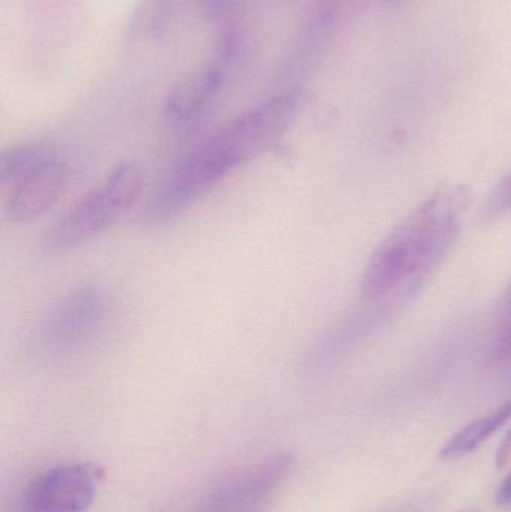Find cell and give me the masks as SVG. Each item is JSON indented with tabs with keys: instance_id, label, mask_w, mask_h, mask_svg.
<instances>
[{
	"instance_id": "cell-3",
	"label": "cell",
	"mask_w": 511,
	"mask_h": 512,
	"mask_svg": "<svg viewBox=\"0 0 511 512\" xmlns=\"http://www.w3.org/2000/svg\"><path fill=\"white\" fill-rule=\"evenodd\" d=\"M141 188L143 176L134 164L114 168L54 225L44 242L47 254H69L101 236L135 206Z\"/></svg>"
},
{
	"instance_id": "cell-7",
	"label": "cell",
	"mask_w": 511,
	"mask_h": 512,
	"mask_svg": "<svg viewBox=\"0 0 511 512\" xmlns=\"http://www.w3.org/2000/svg\"><path fill=\"white\" fill-rule=\"evenodd\" d=\"M290 465V456L279 454L237 472L210 495L201 512H254L278 487Z\"/></svg>"
},
{
	"instance_id": "cell-2",
	"label": "cell",
	"mask_w": 511,
	"mask_h": 512,
	"mask_svg": "<svg viewBox=\"0 0 511 512\" xmlns=\"http://www.w3.org/2000/svg\"><path fill=\"white\" fill-rule=\"evenodd\" d=\"M257 158L233 122L186 155L161 183L147 207L146 221L167 224L179 218L236 168Z\"/></svg>"
},
{
	"instance_id": "cell-13",
	"label": "cell",
	"mask_w": 511,
	"mask_h": 512,
	"mask_svg": "<svg viewBox=\"0 0 511 512\" xmlns=\"http://www.w3.org/2000/svg\"><path fill=\"white\" fill-rule=\"evenodd\" d=\"M511 460V429L504 436L503 442H501L500 448L497 450V457H495V463L497 468H504Z\"/></svg>"
},
{
	"instance_id": "cell-1",
	"label": "cell",
	"mask_w": 511,
	"mask_h": 512,
	"mask_svg": "<svg viewBox=\"0 0 511 512\" xmlns=\"http://www.w3.org/2000/svg\"><path fill=\"white\" fill-rule=\"evenodd\" d=\"M470 201L467 186L446 185L411 210L369 258L363 295L368 300L386 297L434 268L458 239Z\"/></svg>"
},
{
	"instance_id": "cell-5",
	"label": "cell",
	"mask_w": 511,
	"mask_h": 512,
	"mask_svg": "<svg viewBox=\"0 0 511 512\" xmlns=\"http://www.w3.org/2000/svg\"><path fill=\"white\" fill-rule=\"evenodd\" d=\"M113 297L101 283H86L63 295L42 318L36 346L50 358H69L86 349L107 327Z\"/></svg>"
},
{
	"instance_id": "cell-11",
	"label": "cell",
	"mask_w": 511,
	"mask_h": 512,
	"mask_svg": "<svg viewBox=\"0 0 511 512\" xmlns=\"http://www.w3.org/2000/svg\"><path fill=\"white\" fill-rule=\"evenodd\" d=\"M511 212V171L492 189L483 206L485 218L494 219Z\"/></svg>"
},
{
	"instance_id": "cell-10",
	"label": "cell",
	"mask_w": 511,
	"mask_h": 512,
	"mask_svg": "<svg viewBox=\"0 0 511 512\" xmlns=\"http://www.w3.org/2000/svg\"><path fill=\"white\" fill-rule=\"evenodd\" d=\"M492 345H494L495 354L501 357L511 355V280L498 307Z\"/></svg>"
},
{
	"instance_id": "cell-9",
	"label": "cell",
	"mask_w": 511,
	"mask_h": 512,
	"mask_svg": "<svg viewBox=\"0 0 511 512\" xmlns=\"http://www.w3.org/2000/svg\"><path fill=\"white\" fill-rule=\"evenodd\" d=\"M511 418V399L495 408L489 414L471 421L470 424L459 430L452 439L446 442L440 451L443 460H456L473 453L482 447L498 429L504 426Z\"/></svg>"
},
{
	"instance_id": "cell-12",
	"label": "cell",
	"mask_w": 511,
	"mask_h": 512,
	"mask_svg": "<svg viewBox=\"0 0 511 512\" xmlns=\"http://www.w3.org/2000/svg\"><path fill=\"white\" fill-rule=\"evenodd\" d=\"M495 504H497V507L503 508V510L511 508V472L507 475L506 480L501 483V486L498 487L497 493H495Z\"/></svg>"
},
{
	"instance_id": "cell-8",
	"label": "cell",
	"mask_w": 511,
	"mask_h": 512,
	"mask_svg": "<svg viewBox=\"0 0 511 512\" xmlns=\"http://www.w3.org/2000/svg\"><path fill=\"white\" fill-rule=\"evenodd\" d=\"M231 48H233L231 42L228 41L227 48L219 54L215 65L207 66L203 72L179 84L168 95L164 116L171 128H188L209 110L224 86L225 68H227L224 60L233 56Z\"/></svg>"
},
{
	"instance_id": "cell-4",
	"label": "cell",
	"mask_w": 511,
	"mask_h": 512,
	"mask_svg": "<svg viewBox=\"0 0 511 512\" xmlns=\"http://www.w3.org/2000/svg\"><path fill=\"white\" fill-rule=\"evenodd\" d=\"M65 162L38 146H21L0 156L3 212L15 224L41 218L63 194Z\"/></svg>"
},
{
	"instance_id": "cell-6",
	"label": "cell",
	"mask_w": 511,
	"mask_h": 512,
	"mask_svg": "<svg viewBox=\"0 0 511 512\" xmlns=\"http://www.w3.org/2000/svg\"><path fill=\"white\" fill-rule=\"evenodd\" d=\"M104 471L99 466L66 465L39 475L24 492L23 512H84L95 499Z\"/></svg>"
}]
</instances>
